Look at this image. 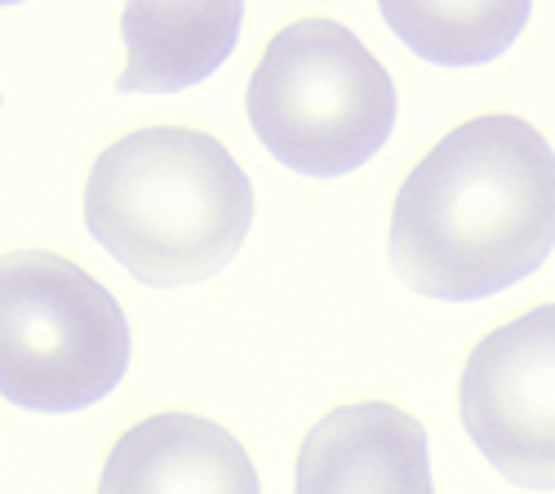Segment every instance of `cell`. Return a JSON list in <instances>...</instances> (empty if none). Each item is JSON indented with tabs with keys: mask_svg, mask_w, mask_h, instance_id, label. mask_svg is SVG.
<instances>
[{
	"mask_svg": "<svg viewBox=\"0 0 555 494\" xmlns=\"http://www.w3.org/2000/svg\"><path fill=\"white\" fill-rule=\"evenodd\" d=\"M245 0H125V72L116 94H182L241 45Z\"/></svg>",
	"mask_w": 555,
	"mask_h": 494,
	"instance_id": "cell-8",
	"label": "cell"
},
{
	"mask_svg": "<svg viewBox=\"0 0 555 494\" xmlns=\"http://www.w3.org/2000/svg\"><path fill=\"white\" fill-rule=\"evenodd\" d=\"M555 250V152L520 116H476L409 169L391 205V273L436 303L520 286Z\"/></svg>",
	"mask_w": 555,
	"mask_h": 494,
	"instance_id": "cell-1",
	"label": "cell"
},
{
	"mask_svg": "<svg viewBox=\"0 0 555 494\" xmlns=\"http://www.w3.org/2000/svg\"><path fill=\"white\" fill-rule=\"evenodd\" d=\"M457 415L498 477L555 490V303L472 347L457 379Z\"/></svg>",
	"mask_w": 555,
	"mask_h": 494,
	"instance_id": "cell-5",
	"label": "cell"
},
{
	"mask_svg": "<svg viewBox=\"0 0 555 494\" xmlns=\"http://www.w3.org/2000/svg\"><path fill=\"white\" fill-rule=\"evenodd\" d=\"M0 5H5V10H10V5H23V0H0Z\"/></svg>",
	"mask_w": 555,
	"mask_h": 494,
	"instance_id": "cell-10",
	"label": "cell"
},
{
	"mask_svg": "<svg viewBox=\"0 0 555 494\" xmlns=\"http://www.w3.org/2000/svg\"><path fill=\"white\" fill-rule=\"evenodd\" d=\"M99 494H262V485L227 428L201 415H152L112 445Z\"/></svg>",
	"mask_w": 555,
	"mask_h": 494,
	"instance_id": "cell-7",
	"label": "cell"
},
{
	"mask_svg": "<svg viewBox=\"0 0 555 494\" xmlns=\"http://www.w3.org/2000/svg\"><path fill=\"white\" fill-rule=\"evenodd\" d=\"M129 321L107 286L50 250L0 263V396L14 410L76 415L129 370Z\"/></svg>",
	"mask_w": 555,
	"mask_h": 494,
	"instance_id": "cell-4",
	"label": "cell"
},
{
	"mask_svg": "<svg viewBox=\"0 0 555 494\" xmlns=\"http://www.w3.org/2000/svg\"><path fill=\"white\" fill-rule=\"evenodd\" d=\"M294 494H436L427 428L387 401L338 406L307 432Z\"/></svg>",
	"mask_w": 555,
	"mask_h": 494,
	"instance_id": "cell-6",
	"label": "cell"
},
{
	"mask_svg": "<svg viewBox=\"0 0 555 494\" xmlns=\"http://www.w3.org/2000/svg\"><path fill=\"white\" fill-rule=\"evenodd\" d=\"M85 228L138 286H201L241 254L254 183L205 129H133L89 169Z\"/></svg>",
	"mask_w": 555,
	"mask_h": 494,
	"instance_id": "cell-2",
	"label": "cell"
},
{
	"mask_svg": "<svg viewBox=\"0 0 555 494\" xmlns=\"http://www.w3.org/2000/svg\"><path fill=\"white\" fill-rule=\"evenodd\" d=\"M396 85L364 40L330 18L275 31L245 89V116L271 161L302 178H347L396 129Z\"/></svg>",
	"mask_w": 555,
	"mask_h": 494,
	"instance_id": "cell-3",
	"label": "cell"
},
{
	"mask_svg": "<svg viewBox=\"0 0 555 494\" xmlns=\"http://www.w3.org/2000/svg\"><path fill=\"white\" fill-rule=\"evenodd\" d=\"M378 14L409 54L462 72L512 50L533 14V0H378Z\"/></svg>",
	"mask_w": 555,
	"mask_h": 494,
	"instance_id": "cell-9",
	"label": "cell"
}]
</instances>
